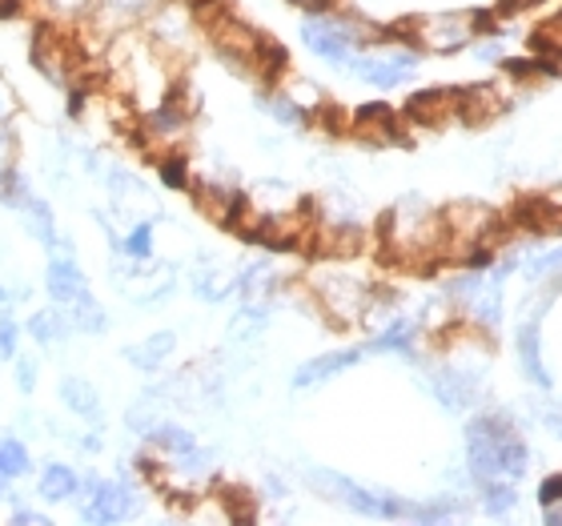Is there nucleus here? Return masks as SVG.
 <instances>
[{
  "label": "nucleus",
  "instance_id": "nucleus-1",
  "mask_svg": "<svg viewBox=\"0 0 562 526\" xmlns=\"http://www.w3.org/2000/svg\"><path fill=\"white\" fill-rule=\"evenodd\" d=\"M353 258H322L305 273V290L314 298V310L326 317L329 326L358 329V326H386L394 310V293L378 286L350 266Z\"/></svg>",
  "mask_w": 562,
  "mask_h": 526
},
{
  "label": "nucleus",
  "instance_id": "nucleus-2",
  "mask_svg": "<svg viewBox=\"0 0 562 526\" xmlns=\"http://www.w3.org/2000/svg\"><path fill=\"white\" fill-rule=\"evenodd\" d=\"M378 242L386 258L402 269H434L450 261V237H446L442 210H434L422 193H406L394 210L382 217Z\"/></svg>",
  "mask_w": 562,
  "mask_h": 526
},
{
  "label": "nucleus",
  "instance_id": "nucleus-3",
  "mask_svg": "<svg viewBox=\"0 0 562 526\" xmlns=\"http://www.w3.org/2000/svg\"><path fill=\"white\" fill-rule=\"evenodd\" d=\"M527 467H530V446L522 438V430L510 422V414L486 410V414H474L467 422V470L470 479H474V486L491 479L518 482L527 474Z\"/></svg>",
  "mask_w": 562,
  "mask_h": 526
},
{
  "label": "nucleus",
  "instance_id": "nucleus-4",
  "mask_svg": "<svg viewBox=\"0 0 562 526\" xmlns=\"http://www.w3.org/2000/svg\"><path fill=\"white\" fill-rule=\"evenodd\" d=\"M491 24L486 16L474 9H442V12H426V16H414L402 36L411 41L418 53H434V57H454L462 48H474L482 41Z\"/></svg>",
  "mask_w": 562,
  "mask_h": 526
},
{
  "label": "nucleus",
  "instance_id": "nucleus-5",
  "mask_svg": "<svg viewBox=\"0 0 562 526\" xmlns=\"http://www.w3.org/2000/svg\"><path fill=\"white\" fill-rule=\"evenodd\" d=\"M302 479H305V486H310V491H317L322 499L350 506V511H358V515H366V518L411 523V515H414L411 499H398V494H390V491H370V486L346 479V474H338V470L310 467V470H302Z\"/></svg>",
  "mask_w": 562,
  "mask_h": 526
},
{
  "label": "nucleus",
  "instance_id": "nucleus-6",
  "mask_svg": "<svg viewBox=\"0 0 562 526\" xmlns=\"http://www.w3.org/2000/svg\"><path fill=\"white\" fill-rule=\"evenodd\" d=\"M422 65V53L402 36V29L386 36V41H378V45H366L358 57L350 60V77L353 81L370 85V89H398L406 85L418 72Z\"/></svg>",
  "mask_w": 562,
  "mask_h": 526
},
{
  "label": "nucleus",
  "instance_id": "nucleus-7",
  "mask_svg": "<svg viewBox=\"0 0 562 526\" xmlns=\"http://www.w3.org/2000/svg\"><path fill=\"white\" fill-rule=\"evenodd\" d=\"M140 29H145L177 65H186V60L193 57V48L201 45V36H205V24H201V12L193 0H165L161 9L153 12Z\"/></svg>",
  "mask_w": 562,
  "mask_h": 526
},
{
  "label": "nucleus",
  "instance_id": "nucleus-8",
  "mask_svg": "<svg viewBox=\"0 0 562 526\" xmlns=\"http://www.w3.org/2000/svg\"><path fill=\"white\" fill-rule=\"evenodd\" d=\"M189 130H193V105H189V97H186V85H181L173 97H165L157 109H149V113H140L137 117L140 145L153 149L157 157L169 149H181Z\"/></svg>",
  "mask_w": 562,
  "mask_h": 526
},
{
  "label": "nucleus",
  "instance_id": "nucleus-9",
  "mask_svg": "<svg viewBox=\"0 0 562 526\" xmlns=\"http://www.w3.org/2000/svg\"><path fill=\"white\" fill-rule=\"evenodd\" d=\"M137 511H140L137 486L125 474H117V479L101 474V482L81 499V523H93V526L130 523V518H137Z\"/></svg>",
  "mask_w": 562,
  "mask_h": 526
},
{
  "label": "nucleus",
  "instance_id": "nucleus-10",
  "mask_svg": "<svg viewBox=\"0 0 562 526\" xmlns=\"http://www.w3.org/2000/svg\"><path fill=\"white\" fill-rule=\"evenodd\" d=\"M161 4L165 0H97V12L81 24V29H89L97 48L105 53V45L113 41V36L125 33V29H140Z\"/></svg>",
  "mask_w": 562,
  "mask_h": 526
},
{
  "label": "nucleus",
  "instance_id": "nucleus-11",
  "mask_svg": "<svg viewBox=\"0 0 562 526\" xmlns=\"http://www.w3.org/2000/svg\"><path fill=\"white\" fill-rule=\"evenodd\" d=\"M462 109H467V89H422L406 105V121L422 130H446L462 125Z\"/></svg>",
  "mask_w": 562,
  "mask_h": 526
},
{
  "label": "nucleus",
  "instance_id": "nucleus-12",
  "mask_svg": "<svg viewBox=\"0 0 562 526\" xmlns=\"http://www.w3.org/2000/svg\"><path fill=\"white\" fill-rule=\"evenodd\" d=\"M362 358H370V354H366V346H341V350L317 354V358H310V362H302L297 370H293L290 387L293 390H314V387H322V382H329V378H338V374H346V370H353Z\"/></svg>",
  "mask_w": 562,
  "mask_h": 526
},
{
  "label": "nucleus",
  "instance_id": "nucleus-13",
  "mask_svg": "<svg viewBox=\"0 0 562 526\" xmlns=\"http://www.w3.org/2000/svg\"><path fill=\"white\" fill-rule=\"evenodd\" d=\"M515 354H518V366H522V378H527L530 387L539 390H551L554 378L547 370V358H542V317H518V334H515Z\"/></svg>",
  "mask_w": 562,
  "mask_h": 526
},
{
  "label": "nucleus",
  "instance_id": "nucleus-14",
  "mask_svg": "<svg viewBox=\"0 0 562 526\" xmlns=\"http://www.w3.org/2000/svg\"><path fill=\"white\" fill-rule=\"evenodd\" d=\"M422 317L414 314H394L386 326H378V334L366 342V354H398V358H418V338H422Z\"/></svg>",
  "mask_w": 562,
  "mask_h": 526
},
{
  "label": "nucleus",
  "instance_id": "nucleus-15",
  "mask_svg": "<svg viewBox=\"0 0 562 526\" xmlns=\"http://www.w3.org/2000/svg\"><path fill=\"white\" fill-rule=\"evenodd\" d=\"M57 398H60V406L69 410L72 418H81L85 426H105V402H101V390H97L85 374L60 378Z\"/></svg>",
  "mask_w": 562,
  "mask_h": 526
},
{
  "label": "nucleus",
  "instance_id": "nucleus-16",
  "mask_svg": "<svg viewBox=\"0 0 562 526\" xmlns=\"http://www.w3.org/2000/svg\"><path fill=\"white\" fill-rule=\"evenodd\" d=\"M45 293L60 305H69V302H77V298H85V293H89V278H85V269H81V261H77V254H48Z\"/></svg>",
  "mask_w": 562,
  "mask_h": 526
},
{
  "label": "nucleus",
  "instance_id": "nucleus-17",
  "mask_svg": "<svg viewBox=\"0 0 562 526\" xmlns=\"http://www.w3.org/2000/svg\"><path fill=\"white\" fill-rule=\"evenodd\" d=\"M189 290H193L198 302L222 305V302H229V298H237V273L222 269L217 258H210V254H201L198 269L189 273Z\"/></svg>",
  "mask_w": 562,
  "mask_h": 526
},
{
  "label": "nucleus",
  "instance_id": "nucleus-18",
  "mask_svg": "<svg viewBox=\"0 0 562 526\" xmlns=\"http://www.w3.org/2000/svg\"><path fill=\"white\" fill-rule=\"evenodd\" d=\"M254 105H258L261 117H270L278 130H310V121H314V113L297 105L281 85H261L258 93H254Z\"/></svg>",
  "mask_w": 562,
  "mask_h": 526
},
{
  "label": "nucleus",
  "instance_id": "nucleus-19",
  "mask_svg": "<svg viewBox=\"0 0 562 526\" xmlns=\"http://www.w3.org/2000/svg\"><path fill=\"white\" fill-rule=\"evenodd\" d=\"M177 354V334L173 329H157V334H149L145 342H133V346H125L121 350V358L137 370V374H161L165 366H169V358Z\"/></svg>",
  "mask_w": 562,
  "mask_h": 526
},
{
  "label": "nucleus",
  "instance_id": "nucleus-20",
  "mask_svg": "<svg viewBox=\"0 0 562 526\" xmlns=\"http://www.w3.org/2000/svg\"><path fill=\"white\" fill-rule=\"evenodd\" d=\"M24 334L36 342V350H45V354L60 350V346L72 338V326H69L65 305L53 302V305H45V310H33V314H29V322H24Z\"/></svg>",
  "mask_w": 562,
  "mask_h": 526
},
{
  "label": "nucleus",
  "instance_id": "nucleus-21",
  "mask_svg": "<svg viewBox=\"0 0 562 526\" xmlns=\"http://www.w3.org/2000/svg\"><path fill=\"white\" fill-rule=\"evenodd\" d=\"M16 217H21V225H24V234L33 237V242H41V246L48 249V254H57V246H60V230H57V217H53V205H48L41 193H29L24 198V205L16 210Z\"/></svg>",
  "mask_w": 562,
  "mask_h": 526
},
{
  "label": "nucleus",
  "instance_id": "nucleus-22",
  "mask_svg": "<svg viewBox=\"0 0 562 526\" xmlns=\"http://www.w3.org/2000/svg\"><path fill=\"white\" fill-rule=\"evenodd\" d=\"M36 499L48 506L81 499V470H72L69 462H45L41 479H36Z\"/></svg>",
  "mask_w": 562,
  "mask_h": 526
},
{
  "label": "nucleus",
  "instance_id": "nucleus-23",
  "mask_svg": "<svg viewBox=\"0 0 562 526\" xmlns=\"http://www.w3.org/2000/svg\"><path fill=\"white\" fill-rule=\"evenodd\" d=\"M350 130L370 145H390V141H398V117L386 105H362L353 113Z\"/></svg>",
  "mask_w": 562,
  "mask_h": 526
},
{
  "label": "nucleus",
  "instance_id": "nucleus-24",
  "mask_svg": "<svg viewBox=\"0 0 562 526\" xmlns=\"http://www.w3.org/2000/svg\"><path fill=\"white\" fill-rule=\"evenodd\" d=\"M145 443H149V450H157L165 462H181V458L193 455V450L201 446L198 434L186 430L181 422H161V426H157V430H153Z\"/></svg>",
  "mask_w": 562,
  "mask_h": 526
},
{
  "label": "nucleus",
  "instance_id": "nucleus-25",
  "mask_svg": "<svg viewBox=\"0 0 562 526\" xmlns=\"http://www.w3.org/2000/svg\"><path fill=\"white\" fill-rule=\"evenodd\" d=\"M33 9L41 12V21L45 24H57V29H81V24L97 12V0H33Z\"/></svg>",
  "mask_w": 562,
  "mask_h": 526
},
{
  "label": "nucleus",
  "instance_id": "nucleus-26",
  "mask_svg": "<svg viewBox=\"0 0 562 526\" xmlns=\"http://www.w3.org/2000/svg\"><path fill=\"white\" fill-rule=\"evenodd\" d=\"M65 314H69V326L72 334H81V338H101L109 329V314H105V305L97 302L93 290L85 293V298H77V302L65 305Z\"/></svg>",
  "mask_w": 562,
  "mask_h": 526
},
{
  "label": "nucleus",
  "instance_id": "nucleus-27",
  "mask_svg": "<svg viewBox=\"0 0 562 526\" xmlns=\"http://www.w3.org/2000/svg\"><path fill=\"white\" fill-rule=\"evenodd\" d=\"M113 254L133 261H153L157 258V222L153 217H137V222L121 234V242L113 246Z\"/></svg>",
  "mask_w": 562,
  "mask_h": 526
},
{
  "label": "nucleus",
  "instance_id": "nucleus-28",
  "mask_svg": "<svg viewBox=\"0 0 562 526\" xmlns=\"http://www.w3.org/2000/svg\"><path fill=\"white\" fill-rule=\"evenodd\" d=\"M474 491H479L482 511H486V515H491V518H506V515H510V511H515V503H518V482H510V479L479 482Z\"/></svg>",
  "mask_w": 562,
  "mask_h": 526
},
{
  "label": "nucleus",
  "instance_id": "nucleus-29",
  "mask_svg": "<svg viewBox=\"0 0 562 526\" xmlns=\"http://www.w3.org/2000/svg\"><path fill=\"white\" fill-rule=\"evenodd\" d=\"M0 474L9 482H21L33 474V455L16 434H0Z\"/></svg>",
  "mask_w": 562,
  "mask_h": 526
},
{
  "label": "nucleus",
  "instance_id": "nucleus-30",
  "mask_svg": "<svg viewBox=\"0 0 562 526\" xmlns=\"http://www.w3.org/2000/svg\"><path fill=\"white\" fill-rule=\"evenodd\" d=\"M157 177H161L165 189H193V165L181 149H169L157 157Z\"/></svg>",
  "mask_w": 562,
  "mask_h": 526
},
{
  "label": "nucleus",
  "instance_id": "nucleus-31",
  "mask_svg": "<svg viewBox=\"0 0 562 526\" xmlns=\"http://www.w3.org/2000/svg\"><path fill=\"white\" fill-rule=\"evenodd\" d=\"M29 193H33V181H29V177H24L12 161L0 165V205H4L9 213H16Z\"/></svg>",
  "mask_w": 562,
  "mask_h": 526
},
{
  "label": "nucleus",
  "instance_id": "nucleus-32",
  "mask_svg": "<svg viewBox=\"0 0 562 526\" xmlns=\"http://www.w3.org/2000/svg\"><path fill=\"white\" fill-rule=\"evenodd\" d=\"M161 422H165V418L157 414V406H153V398H149V394H145L140 402H133V406L125 410V430L137 434L140 443H145V438H149V434L157 430Z\"/></svg>",
  "mask_w": 562,
  "mask_h": 526
},
{
  "label": "nucleus",
  "instance_id": "nucleus-33",
  "mask_svg": "<svg viewBox=\"0 0 562 526\" xmlns=\"http://www.w3.org/2000/svg\"><path fill=\"white\" fill-rule=\"evenodd\" d=\"M12 310L16 305L0 310V362H16V354H21V322H16Z\"/></svg>",
  "mask_w": 562,
  "mask_h": 526
},
{
  "label": "nucleus",
  "instance_id": "nucleus-34",
  "mask_svg": "<svg viewBox=\"0 0 562 526\" xmlns=\"http://www.w3.org/2000/svg\"><path fill=\"white\" fill-rule=\"evenodd\" d=\"M539 503L547 511V523H562V474H551V479L542 482Z\"/></svg>",
  "mask_w": 562,
  "mask_h": 526
},
{
  "label": "nucleus",
  "instance_id": "nucleus-35",
  "mask_svg": "<svg viewBox=\"0 0 562 526\" xmlns=\"http://www.w3.org/2000/svg\"><path fill=\"white\" fill-rule=\"evenodd\" d=\"M9 523H16V526H45L48 515H45V511H33V506L21 499V494H9Z\"/></svg>",
  "mask_w": 562,
  "mask_h": 526
},
{
  "label": "nucleus",
  "instance_id": "nucleus-36",
  "mask_svg": "<svg viewBox=\"0 0 562 526\" xmlns=\"http://www.w3.org/2000/svg\"><path fill=\"white\" fill-rule=\"evenodd\" d=\"M12 366H16V390L29 398L36 390V358L33 354H16V362Z\"/></svg>",
  "mask_w": 562,
  "mask_h": 526
},
{
  "label": "nucleus",
  "instance_id": "nucleus-37",
  "mask_svg": "<svg viewBox=\"0 0 562 526\" xmlns=\"http://www.w3.org/2000/svg\"><path fill=\"white\" fill-rule=\"evenodd\" d=\"M539 45L547 48L551 57H562V12H559V16H551V21H547V24H542Z\"/></svg>",
  "mask_w": 562,
  "mask_h": 526
},
{
  "label": "nucleus",
  "instance_id": "nucleus-38",
  "mask_svg": "<svg viewBox=\"0 0 562 526\" xmlns=\"http://www.w3.org/2000/svg\"><path fill=\"white\" fill-rule=\"evenodd\" d=\"M290 4H297V9H305V12H322V9H334L338 0H290Z\"/></svg>",
  "mask_w": 562,
  "mask_h": 526
},
{
  "label": "nucleus",
  "instance_id": "nucleus-39",
  "mask_svg": "<svg viewBox=\"0 0 562 526\" xmlns=\"http://www.w3.org/2000/svg\"><path fill=\"white\" fill-rule=\"evenodd\" d=\"M12 121V97H9V89L0 85V125H9Z\"/></svg>",
  "mask_w": 562,
  "mask_h": 526
}]
</instances>
